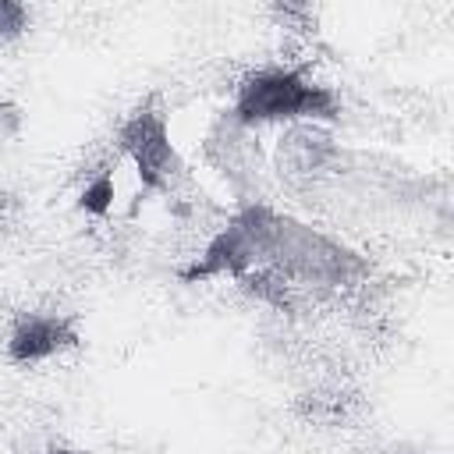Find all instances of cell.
<instances>
[{
    "instance_id": "cell-12",
    "label": "cell",
    "mask_w": 454,
    "mask_h": 454,
    "mask_svg": "<svg viewBox=\"0 0 454 454\" xmlns=\"http://www.w3.org/2000/svg\"><path fill=\"white\" fill-rule=\"evenodd\" d=\"M0 209H4V199H0Z\"/></svg>"
},
{
    "instance_id": "cell-11",
    "label": "cell",
    "mask_w": 454,
    "mask_h": 454,
    "mask_svg": "<svg viewBox=\"0 0 454 454\" xmlns=\"http://www.w3.org/2000/svg\"><path fill=\"white\" fill-rule=\"evenodd\" d=\"M50 454H78V450H64V447H57V450H50Z\"/></svg>"
},
{
    "instance_id": "cell-5",
    "label": "cell",
    "mask_w": 454,
    "mask_h": 454,
    "mask_svg": "<svg viewBox=\"0 0 454 454\" xmlns=\"http://www.w3.org/2000/svg\"><path fill=\"white\" fill-rule=\"evenodd\" d=\"M206 156L234 184H248L255 177V170H259V149L252 142V128H241L231 117H223L213 128V135L206 142Z\"/></svg>"
},
{
    "instance_id": "cell-7",
    "label": "cell",
    "mask_w": 454,
    "mask_h": 454,
    "mask_svg": "<svg viewBox=\"0 0 454 454\" xmlns=\"http://www.w3.org/2000/svg\"><path fill=\"white\" fill-rule=\"evenodd\" d=\"M74 340H78V333H74L71 319H64V316H28L11 333L7 351H11L14 362H39V358H50L53 351H60Z\"/></svg>"
},
{
    "instance_id": "cell-1",
    "label": "cell",
    "mask_w": 454,
    "mask_h": 454,
    "mask_svg": "<svg viewBox=\"0 0 454 454\" xmlns=\"http://www.w3.org/2000/svg\"><path fill=\"white\" fill-rule=\"evenodd\" d=\"M259 241L262 266L277 270L280 277H298L305 284H348L365 273V262L351 248L266 206L259 216Z\"/></svg>"
},
{
    "instance_id": "cell-2",
    "label": "cell",
    "mask_w": 454,
    "mask_h": 454,
    "mask_svg": "<svg viewBox=\"0 0 454 454\" xmlns=\"http://www.w3.org/2000/svg\"><path fill=\"white\" fill-rule=\"evenodd\" d=\"M227 117L241 128H255L266 121H333L337 103L323 85L305 82L298 71L266 67L241 82Z\"/></svg>"
},
{
    "instance_id": "cell-9",
    "label": "cell",
    "mask_w": 454,
    "mask_h": 454,
    "mask_svg": "<svg viewBox=\"0 0 454 454\" xmlns=\"http://www.w3.org/2000/svg\"><path fill=\"white\" fill-rule=\"evenodd\" d=\"M28 25V11L14 0H0V39H11V35H21Z\"/></svg>"
},
{
    "instance_id": "cell-4",
    "label": "cell",
    "mask_w": 454,
    "mask_h": 454,
    "mask_svg": "<svg viewBox=\"0 0 454 454\" xmlns=\"http://www.w3.org/2000/svg\"><path fill=\"white\" fill-rule=\"evenodd\" d=\"M121 149L131 156L138 177H142V188L145 192H170L174 181L181 177V156L170 142V131H167V121L163 114L142 106L135 110L124 128H121Z\"/></svg>"
},
{
    "instance_id": "cell-8",
    "label": "cell",
    "mask_w": 454,
    "mask_h": 454,
    "mask_svg": "<svg viewBox=\"0 0 454 454\" xmlns=\"http://www.w3.org/2000/svg\"><path fill=\"white\" fill-rule=\"evenodd\" d=\"M110 202H114V174L110 170H99L92 181H85V188L78 195V206L85 213H92V216H103L110 209Z\"/></svg>"
},
{
    "instance_id": "cell-3",
    "label": "cell",
    "mask_w": 454,
    "mask_h": 454,
    "mask_svg": "<svg viewBox=\"0 0 454 454\" xmlns=\"http://www.w3.org/2000/svg\"><path fill=\"white\" fill-rule=\"evenodd\" d=\"M259 216H262V202L245 206L234 220H227V227L220 234H213L206 252L192 266H184L181 277L184 280H209V277H245V273L259 270L262 266Z\"/></svg>"
},
{
    "instance_id": "cell-6",
    "label": "cell",
    "mask_w": 454,
    "mask_h": 454,
    "mask_svg": "<svg viewBox=\"0 0 454 454\" xmlns=\"http://www.w3.org/2000/svg\"><path fill=\"white\" fill-rule=\"evenodd\" d=\"M333 160H337V145L312 124H294L277 145V167L287 177H316L330 170Z\"/></svg>"
},
{
    "instance_id": "cell-10",
    "label": "cell",
    "mask_w": 454,
    "mask_h": 454,
    "mask_svg": "<svg viewBox=\"0 0 454 454\" xmlns=\"http://www.w3.org/2000/svg\"><path fill=\"white\" fill-rule=\"evenodd\" d=\"M18 128H21V110L14 103H0V138L18 135Z\"/></svg>"
}]
</instances>
